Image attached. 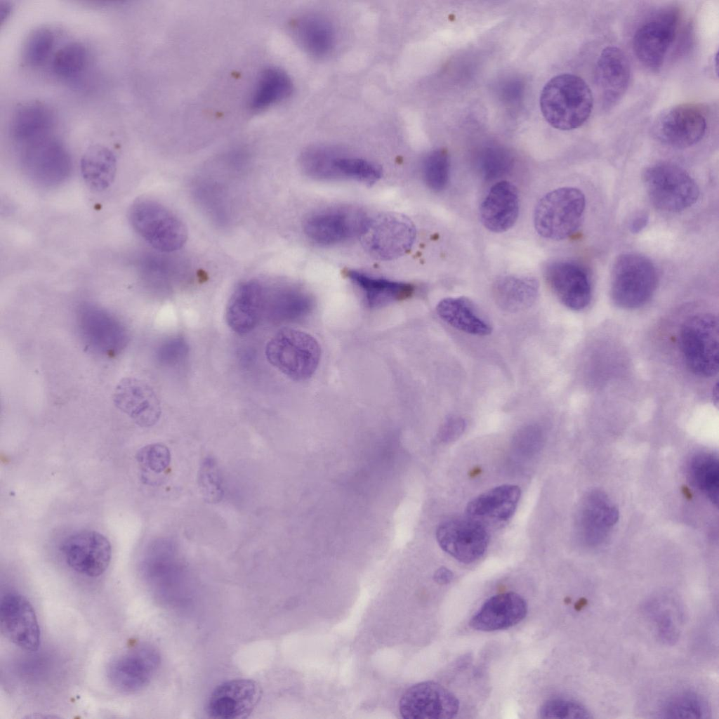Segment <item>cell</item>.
<instances>
[{
  "label": "cell",
  "instance_id": "836d02e7",
  "mask_svg": "<svg viewBox=\"0 0 719 719\" xmlns=\"http://www.w3.org/2000/svg\"><path fill=\"white\" fill-rule=\"evenodd\" d=\"M688 474L692 482L712 503L718 502L719 467L714 454L700 452L693 456L689 463Z\"/></svg>",
  "mask_w": 719,
  "mask_h": 719
},
{
  "label": "cell",
  "instance_id": "c3c4849f",
  "mask_svg": "<svg viewBox=\"0 0 719 719\" xmlns=\"http://www.w3.org/2000/svg\"><path fill=\"white\" fill-rule=\"evenodd\" d=\"M454 578L453 572L445 567H441L437 569L433 575L435 581L440 585H446L449 583Z\"/></svg>",
  "mask_w": 719,
  "mask_h": 719
},
{
  "label": "cell",
  "instance_id": "4fadbf2b",
  "mask_svg": "<svg viewBox=\"0 0 719 719\" xmlns=\"http://www.w3.org/2000/svg\"><path fill=\"white\" fill-rule=\"evenodd\" d=\"M459 709L456 697L433 681H424L409 687L399 702L401 716L406 719H449Z\"/></svg>",
  "mask_w": 719,
  "mask_h": 719
},
{
  "label": "cell",
  "instance_id": "4316f807",
  "mask_svg": "<svg viewBox=\"0 0 719 719\" xmlns=\"http://www.w3.org/2000/svg\"><path fill=\"white\" fill-rule=\"evenodd\" d=\"M439 317L452 327L472 335L487 336L492 326L475 303L463 296L448 297L436 307Z\"/></svg>",
  "mask_w": 719,
  "mask_h": 719
},
{
  "label": "cell",
  "instance_id": "44dd1931",
  "mask_svg": "<svg viewBox=\"0 0 719 719\" xmlns=\"http://www.w3.org/2000/svg\"><path fill=\"white\" fill-rule=\"evenodd\" d=\"M267 287L257 279L239 284L230 296L225 309V320L235 333L245 334L260 321L266 305Z\"/></svg>",
  "mask_w": 719,
  "mask_h": 719
},
{
  "label": "cell",
  "instance_id": "e0dca14e",
  "mask_svg": "<svg viewBox=\"0 0 719 719\" xmlns=\"http://www.w3.org/2000/svg\"><path fill=\"white\" fill-rule=\"evenodd\" d=\"M436 538L444 551L466 564L481 558L489 543L487 529L475 520L456 519L444 522L438 527Z\"/></svg>",
  "mask_w": 719,
  "mask_h": 719
},
{
  "label": "cell",
  "instance_id": "b9f144b4",
  "mask_svg": "<svg viewBox=\"0 0 719 719\" xmlns=\"http://www.w3.org/2000/svg\"><path fill=\"white\" fill-rule=\"evenodd\" d=\"M136 459L143 469L160 474L170 465L171 452L161 443L150 444L138 450Z\"/></svg>",
  "mask_w": 719,
  "mask_h": 719
},
{
  "label": "cell",
  "instance_id": "ac0fdd59",
  "mask_svg": "<svg viewBox=\"0 0 719 719\" xmlns=\"http://www.w3.org/2000/svg\"><path fill=\"white\" fill-rule=\"evenodd\" d=\"M261 695V687L253 680H227L213 690L207 702L206 711L213 718H246L256 707Z\"/></svg>",
  "mask_w": 719,
  "mask_h": 719
},
{
  "label": "cell",
  "instance_id": "83f0119b",
  "mask_svg": "<svg viewBox=\"0 0 719 719\" xmlns=\"http://www.w3.org/2000/svg\"><path fill=\"white\" fill-rule=\"evenodd\" d=\"M25 161L32 172L48 180L60 177L70 166L68 153L58 139L50 136L25 145Z\"/></svg>",
  "mask_w": 719,
  "mask_h": 719
},
{
  "label": "cell",
  "instance_id": "8fae6325",
  "mask_svg": "<svg viewBox=\"0 0 719 719\" xmlns=\"http://www.w3.org/2000/svg\"><path fill=\"white\" fill-rule=\"evenodd\" d=\"M161 662L153 646L140 644L117 655L108 664L107 678L114 689L124 694L143 690L152 681Z\"/></svg>",
  "mask_w": 719,
  "mask_h": 719
},
{
  "label": "cell",
  "instance_id": "f6af8a7d",
  "mask_svg": "<svg viewBox=\"0 0 719 719\" xmlns=\"http://www.w3.org/2000/svg\"><path fill=\"white\" fill-rule=\"evenodd\" d=\"M466 422L459 416L448 418L442 425L438 437L442 442H451L457 440L464 432Z\"/></svg>",
  "mask_w": 719,
  "mask_h": 719
},
{
  "label": "cell",
  "instance_id": "ee69618b",
  "mask_svg": "<svg viewBox=\"0 0 719 719\" xmlns=\"http://www.w3.org/2000/svg\"><path fill=\"white\" fill-rule=\"evenodd\" d=\"M654 620L660 638L667 643L677 640L679 633L673 616L668 609L654 612Z\"/></svg>",
  "mask_w": 719,
  "mask_h": 719
},
{
  "label": "cell",
  "instance_id": "cb8c5ba5",
  "mask_svg": "<svg viewBox=\"0 0 719 719\" xmlns=\"http://www.w3.org/2000/svg\"><path fill=\"white\" fill-rule=\"evenodd\" d=\"M520 211L518 190L506 180L495 183L482 200L480 218L484 227L490 232L501 233L511 228L517 220Z\"/></svg>",
  "mask_w": 719,
  "mask_h": 719
},
{
  "label": "cell",
  "instance_id": "52a82bcc",
  "mask_svg": "<svg viewBox=\"0 0 719 719\" xmlns=\"http://www.w3.org/2000/svg\"><path fill=\"white\" fill-rule=\"evenodd\" d=\"M718 321L711 313H699L682 324L680 341L687 367L701 377H711L718 370Z\"/></svg>",
  "mask_w": 719,
  "mask_h": 719
},
{
  "label": "cell",
  "instance_id": "5b68a950",
  "mask_svg": "<svg viewBox=\"0 0 719 719\" xmlns=\"http://www.w3.org/2000/svg\"><path fill=\"white\" fill-rule=\"evenodd\" d=\"M657 283L656 267L648 258L634 253H623L612 266L611 297L621 308H638L651 298Z\"/></svg>",
  "mask_w": 719,
  "mask_h": 719
},
{
  "label": "cell",
  "instance_id": "3957f363",
  "mask_svg": "<svg viewBox=\"0 0 719 719\" xmlns=\"http://www.w3.org/2000/svg\"><path fill=\"white\" fill-rule=\"evenodd\" d=\"M586 209L583 192L574 187H562L546 193L537 202L534 225L537 233L550 240L569 237L579 228Z\"/></svg>",
  "mask_w": 719,
  "mask_h": 719
},
{
  "label": "cell",
  "instance_id": "bcb514c9",
  "mask_svg": "<svg viewBox=\"0 0 719 719\" xmlns=\"http://www.w3.org/2000/svg\"><path fill=\"white\" fill-rule=\"evenodd\" d=\"M539 432L536 429L528 428L523 431L520 436L517 437V441L522 444V449H536L539 444Z\"/></svg>",
  "mask_w": 719,
  "mask_h": 719
},
{
  "label": "cell",
  "instance_id": "603a6c76",
  "mask_svg": "<svg viewBox=\"0 0 719 719\" xmlns=\"http://www.w3.org/2000/svg\"><path fill=\"white\" fill-rule=\"evenodd\" d=\"M631 67L624 52L616 46L605 47L595 67V80L605 107L614 106L628 89Z\"/></svg>",
  "mask_w": 719,
  "mask_h": 719
},
{
  "label": "cell",
  "instance_id": "d590c367",
  "mask_svg": "<svg viewBox=\"0 0 719 719\" xmlns=\"http://www.w3.org/2000/svg\"><path fill=\"white\" fill-rule=\"evenodd\" d=\"M331 180L350 179L371 185L381 178L382 170L378 165L369 160L334 152L331 159Z\"/></svg>",
  "mask_w": 719,
  "mask_h": 719
},
{
  "label": "cell",
  "instance_id": "1f68e13d",
  "mask_svg": "<svg viewBox=\"0 0 719 719\" xmlns=\"http://www.w3.org/2000/svg\"><path fill=\"white\" fill-rule=\"evenodd\" d=\"M292 90L291 79L284 70L267 68L256 80L249 106L254 111L263 110L287 98Z\"/></svg>",
  "mask_w": 719,
  "mask_h": 719
},
{
  "label": "cell",
  "instance_id": "f1b7e54d",
  "mask_svg": "<svg viewBox=\"0 0 719 719\" xmlns=\"http://www.w3.org/2000/svg\"><path fill=\"white\" fill-rule=\"evenodd\" d=\"M347 276L361 290L371 308L404 301L410 298L415 291L414 286L409 283L376 277L360 271L350 270Z\"/></svg>",
  "mask_w": 719,
  "mask_h": 719
},
{
  "label": "cell",
  "instance_id": "4dcf8cb0",
  "mask_svg": "<svg viewBox=\"0 0 719 719\" xmlns=\"http://www.w3.org/2000/svg\"><path fill=\"white\" fill-rule=\"evenodd\" d=\"M81 176L86 185L95 192H103L113 183L117 172V159L107 147L95 145L84 153L80 162Z\"/></svg>",
  "mask_w": 719,
  "mask_h": 719
},
{
  "label": "cell",
  "instance_id": "7c38bea8",
  "mask_svg": "<svg viewBox=\"0 0 719 719\" xmlns=\"http://www.w3.org/2000/svg\"><path fill=\"white\" fill-rule=\"evenodd\" d=\"M706 118L699 106L679 104L664 110L654 119L652 132L661 143L678 149L690 147L705 136Z\"/></svg>",
  "mask_w": 719,
  "mask_h": 719
},
{
  "label": "cell",
  "instance_id": "d6986e66",
  "mask_svg": "<svg viewBox=\"0 0 719 719\" xmlns=\"http://www.w3.org/2000/svg\"><path fill=\"white\" fill-rule=\"evenodd\" d=\"M544 274L550 289L567 308L581 310L588 305L592 284L583 265L575 261H555L547 265Z\"/></svg>",
  "mask_w": 719,
  "mask_h": 719
},
{
  "label": "cell",
  "instance_id": "f546056e",
  "mask_svg": "<svg viewBox=\"0 0 719 719\" xmlns=\"http://www.w3.org/2000/svg\"><path fill=\"white\" fill-rule=\"evenodd\" d=\"M492 291L494 301L500 308L517 312L535 303L539 296V283L532 277L506 275L495 281Z\"/></svg>",
  "mask_w": 719,
  "mask_h": 719
},
{
  "label": "cell",
  "instance_id": "277c9868",
  "mask_svg": "<svg viewBox=\"0 0 719 719\" xmlns=\"http://www.w3.org/2000/svg\"><path fill=\"white\" fill-rule=\"evenodd\" d=\"M134 230L153 249L163 253L180 249L187 238L182 220L169 209L153 199L134 202L128 212Z\"/></svg>",
  "mask_w": 719,
  "mask_h": 719
},
{
  "label": "cell",
  "instance_id": "7dc6e473",
  "mask_svg": "<svg viewBox=\"0 0 719 719\" xmlns=\"http://www.w3.org/2000/svg\"><path fill=\"white\" fill-rule=\"evenodd\" d=\"M648 222L649 216L646 213L640 212L635 214L629 224L631 232L633 233L641 232L647 226Z\"/></svg>",
  "mask_w": 719,
  "mask_h": 719
},
{
  "label": "cell",
  "instance_id": "681fc988",
  "mask_svg": "<svg viewBox=\"0 0 719 719\" xmlns=\"http://www.w3.org/2000/svg\"><path fill=\"white\" fill-rule=\"evenodd\" d=\"M9 13H10V7H9V6H8L6 4V5L4 4V5H1L0 6V19H1V22H3V20L5 18V17L6 18L7 17V15H8V14Z\"/></svg>",
  "mask_w": 719,
  "mask_h": 719
},
{
  "label": "cell",
  "instance_id": "30bf717a",
  "mask_svg": "<svg viewBox=\"0 0 719 719\" xmlns=\"http://www.w3.org/2000/svg\"><path fill=\"white\" fill-rule=\"evenodd\" d=\"M370 217L351 206L326 209L309 215L303 230L313 242L322 246L336 245L364 233Z\"/></svg>",
  "mask_w": 719,
  "mask_h": 719
},
{
  "label": "cell",
  "instance_id": "7bdbcfd3",
  "mask_svg": "<svg viewBox=\"0 0 719 719\" xmlns=\"http://www.w3.org/2000/svg\"><path fill=\"white\" fill-rule=\"evenodd\" d=\"M511 161L509 154L502 148H488L482 154L481 166L486 178H495L506 172Z\"/></svg>",
  "mask_w": 719,
  "mask_h": 719
},
{
  "label": "cell",
  "instance_id": "8992f818",
  "mask_svg": "<svg viewBox=\"0 0 719 719\" xmlns=\"http://www.w3.org/2000/svg\"><path fill=\"white\" fill-rule=\"evenodd\" d=\"M647 195L658 209L680 212L692 206L699 196L695 180L682 168L670 162L647 167L643 173Z\"/></svg>",
  "mask_w": 719,
  "mask_h": 719
},
{
  "label": "cell",
  "instance_id": "9a60e30c",
  "mask_svg": "<svg viewBox=\"0 0 719 719\" xmlns=\"http://www.w3.org/2000/svg\"><path fill=\"white\" fill-rule=\"evenodd\" d=\"M61 550L68 566L77 573L98 577L107 569L112 557L109 540L93 530H81L65 539Z\"/></svg>",
  "mask_w": 719,
  "mask_h": 719
},
{
  "label": "cell",
  "instance_id": "ffe728a7",
  "mask_svg": "<svg viewBox=\"0 0 719 719\" xmlns=\"http://www.w3.org/2000/svg\"><path fill=\"white\" fill-rule=\"evenodd\" d=\"M114 405L139 426L155 425L161 414L160 401L152 388L136 378H122L113 393Z\"/></svg>",
  "mask_w": 719,
  "mask_h": 719
},
{
  "label": "cell",
  "instance_id": "5bb4252c",
  "mask_svg": "<svg viewBox=\"0 0 719 719\" xmlns=\"http://www.w3.org/2000/svg\"><path fill=\"white\" fill-rule=\"evenodd\" d=\"M0 628L6 638L22 649H39L41 631L37 617L32 605L21 594L10 592L1 597Z\"/></svg>",
  "mask_w": 719,
  "mask_h": 719
},
{
  "label": "cell",
  "instance_id": "f35d334b",
  "mask_svg": "<svg viewBox=\"0 0 719 719\" xmlns=\"http://www.w3.org/2000/svg\"><path fill=\"white\" fill-rule=\"evenodd\" d=\"M197 482L200 493L206 502L217 503L223 499V481L214 458L207 456L202 461L198 471Z\"/></svg>",
  "mask_w": 719,
  "mask_h": 719
},
{
  "label": "cell",
  "instance_id": "ab89813d",
  "mask_svg": "<svg viewBox=\"0 0 719 719\" xmlns=\"http://www.w3.org/2000/svg\"><path fill=\"white\" fill-rule=\"evenodd\" d=\"M54 44V35L46 27L37 28L30 33L25 43L23 58L31 66L43 64L49 57Z\"/></svg>",
  "mask_w": 719,
  "mask_h": 719
},
{
  "label": "cell",
  "instance_id": "d4e9b609",
  "mask_svg": "<svg viewBox=\"0 0 719 719\" xmlns=\"http://www.w3.org/2000/svg\"><path fill=\"white\" fill-rule=\"evenodd\" d=\"M53 124L54 117L49 107L41 102H28L13 112L10 131L15 140L25 145L50 136Z\"/></svg>",
  "mask_w": 719,
  "mask_h": 719
},
{
  "label": "cell",
  "instance_id": "e575fe53",
  "mask_svg": "<svg viewBox=\"0 0 719 719\" xmlns=\"http://www.w3.org/2000/svg\"><path fill=\"white\" fill-rule=\"evenodd\" d=\"M661 718H707L711 714L708 701L700 694L686 691L667 698L657 712Z\"/></svg>",
  "mask_w": 719,
  "mask_h": 719
},
{
  "label": "cell",
  "instance_id": "60d3db41",
  "mask_svg": "<svg viewBox=\"0 0 719 719\" xmlns=\"http://www.w3.org/2000/svg\"><path fill=\"white\" fill-rule=\"evenodd\" d=\"M541 718H581L588 719L593 716L588 709L578 701L563 699H555L543 703L539 711Z\"/></svg>",
  "mask_w": 719,
  "mask_h": 719
},
{
  "label": "cell",
  "instance_id": "2e32d148",
  "mask_svg": "<svg viewBox=\"0 0 719 719\" xmlns=\"http://www.w3.org/2000/svg\"><path fill=\"white\" fill-rule=\"evenodd\" d=\"M619 520V510L604 492L593 489L582 499L579 506L576 527L579 541L595 548L604 543Z\"/></svg>",
  "mask_w": 719,
  "mask_h": 719
},
{
  "label": "cell",
  "instance_id": "6da1fadb",
  "mask_svg": "<svg viewBox=\"0 0 719 719\" xmlns=\"http://www.w3.org/2000/svg\"><path fill=\"white\" fill-rule=\"evenodd\" d=\"M593 107L592 91L586 82L572 74L550 79L540 95V108L546 121L553 128L569 131L582 126Z\"/></svg>",
  "mask_w": 719,
  "mask_h": 719
},
{
  "label": "cell",
  "instance_id": "74e56055",
  "mask_svg": "<svg viewBox=\"0 0 719 719\" xmlns=\"http://www.w3.org/2000/svg\"><path fill=\"white\" fill-rule=\"evenodd\" d=\"M450 173V159L445 149L430 152L423 164V177L426 185L435 192L443 190L447 185Z\"/></svg>",
  "mask_w": 719,
  "mask_h": 719
},
{
  "label": "cell",
  "instance_id": "d6a6232c",
  "mask_svg": "<svg viewBox=\"0 0 719 719\" xmlns=\"http://www.w3.org/2000/svg\"><path fill=\"white\" fill-rule=\"evenodd\" d=\"M297 37L305 49L315 56H324L333 48L335 34L331 24L317 16H307L296 25Z\"/></svg>",
  "mask_w": 719,
  "mask_h": 719
},
{
  "label": "cell",
  "instance_id": "7402d4cb",
  "mask_svg": "<svg viewBox=\"0 0 719 719\" xmlns=\"http://www.w3.org/2000/svg\"><path fill=\"white\" fill-rule=\"evenodd\" d=\"M525 600L514 592L502 593L487 600L472 616L469 625L476 631L491 632L510 628L527 614Z\"/></svg>",
  "mask_w": 719,
  "mask_h": 719
},
{
  "label": "cell",
  "instance_id": "9c48e42d",
  "mask_svg": "<svg viewBox=\"0 0 719 719\" xmlns=\"http://www.w3.org/2000/svg\"><path fill=\"white\" fill-rule=\"evenodd\" d=\"M680 21L679 9L670 6L657 11L637 29L633 49L645 67L653 71L661 67L675 39Z\"/></svg>",
  "mask_w": 719,
  "mask_h": 719
},
{
  "label": "cell",
  "instance_id": "8d00e7d4",
  "mask_svg": "<svg viewBox=\"0 0 719 719\" xmlns=\"http://www.w3.org/2000/svg\"><path fill=\"white\" fill-rule=\"evenodd\" d=\"M87 58V51L83 44L78 42L69 43L55 54L52 62L53 70L60 77H75L85 67Z\"/></svg>",
  "mask_w": 719,
  "mask_h": 719
},
{
  "label": "cell",
  "instance_id": "ba28073f",
  "mask_svg": "<svg viewBox=\"0 0 719 719\" xmlns=\"http://www.w3.org/2000/svg\"><path fill=\"white\" fill-rule=\"evenodd\" d=\"M360 237L371 256L381 260H391L411 249L416 237V230L407 216L385 213L370 218Z\"/></svg>",
  "mask_w": 719,
  "mask_h": 719
},
{
  "label": "cell",
  "instance_id": "7a4b0ae2",
  "mask_svg": "<svg viewBox=\"0 0 719 719\" xmlns=\"http://www.w3.org/2000/svg\"><path fill=\"white\" fill-rule=\"evenodd\" d=\"M265 355L268 362L295 381L310 378L321 357L317 341L299 329H279L267 343Z\"/></svg>",
  "mask_w": 719,
  "mask_h": 719
},
{
  "label": "cell",
  "instance_id": "484cf974",
  "mask_svg": "<svg viewBox=\"0 0 719 719\" xmlns=\"http://www.w3.org/2000/svg\"><path fill=\"white\" fill-rule=\"evenodd\" d=\"M521 491L515 484H502L494 487L470 501L467 507L468 515L475 520L490 519L499 522L509 520L514 514Z\"/></svg>",
  "mask_w": 719,
  "mask_h": 719
}]
</instances>
